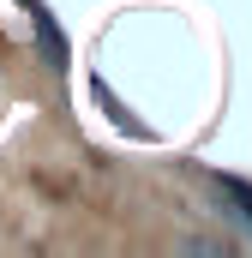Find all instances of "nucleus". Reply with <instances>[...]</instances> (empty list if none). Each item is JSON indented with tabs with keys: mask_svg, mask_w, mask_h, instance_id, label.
Listing matches in <instances>:
<instances>
[{
	"mask_svg": "<svg viewBox=\"0 0 252 258\" xmlns=\"http://www.w3.org/2000/svg\"><path fill=\"white\" fill-rule=\"evenodd\" d=\"M18 6L30 12V24H36V42H42V54H48V66H54V72H66V36L54 30L48 6H42V0H18Z\"/></svg>",
	"mask_w": 252,
	"mask_h": 258,
	"instance_id": "1",
	"label": "nucleus"
}]
</instances>
